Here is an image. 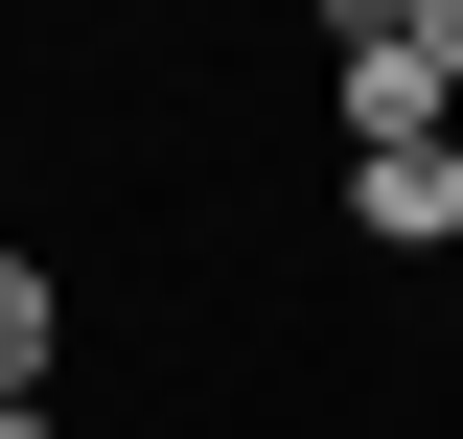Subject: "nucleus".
<instances>
[{"label": "nucleus", "mask_w": 463, "mask_h": 439, "mask_svg": "<svg viewBox=\"0 0 463 439\" xmlns=\"http://www.w3.org/2000/svg\"><path fill=\"white\" fill-rule=\"evenodd\" d=\"M325 23H347V47H417V0H325Z\"/></svg>", "instance_id": "obj_4"}, {"label": "nucleus", "mask_w": 463, "mask_h": 439, "mask_svg": "<svg viewBox=\"0 0 463 439\" xmlns=\"http://www.w3.org/2000/svg\"><path fill=\"white\" fill-rule=\"evenodd\" d=\"M371 139H463V93L417 47H347V163H371Z\"/></svg>", "instance_id": "obj_2"}, {"label": "nucleus", "mask_w": 463, "mask_h": 439, "mask_svg": "<svg viewBox=\"0 0 463 439\" xmlns=\"http://www.w3.org/2000/svg\"><path fill=\"white\" fill-rule=\"evenodd\" d=\"M440 301H463V255H440Z\"/></svg>", "instance_id": "obj_7"}, {"label": "nucleus", "mask_w": 463, "mask_h": 439, "mask_svg": "<svg viewBox=\"0 0 463 439\" xmlns=\"http://www.w3.org/2000/svg\"><path fill=\"white\" fill-rule=\"evenodd\" d=\"M0 393H47V255H0Z\"/></svg>", "instance_id": "obj_3"}, {"label": "nucleus", "mask_w": 463, "mask_h": 439, "mask_svg": "<svg viewBox=\"0 0 463 439\" xmlns=\"http://www.w3.org/2000/svg\"><path fill=\"white\" fill-rule=\"evenodd\" d=\"M347 231H394V255H463V139H371V163H347Z\"/></svg>", "instance_id": "obj_1"}, {"label": "nucleus", "mask_w": 463, "mask_h": 439, "mask_svg": "<svg viewBox=\"0 0 463 439\" xmlns=\"http://www.w3.org/2000/svg\"><path fill=\"white\" fill-rule=\"evenodd\" d=\"M417 70H440V93H463V0H417Z\"/></svg>", "instance_id": "obj_5"}, {"label": "nucleus", "mask_w": 463, "mask_h": 439, "mask_svg": "<svg viewBox=\"0 0 463 439\" xmlns=\"http://www.w3.org/2000/svg\"><path fill=\"white\" fill-rule=\"evenodd\" d=\"M0 439H47V393H0Z\"/></svg>", "instance_id": "obj_6"}]
</instances>
